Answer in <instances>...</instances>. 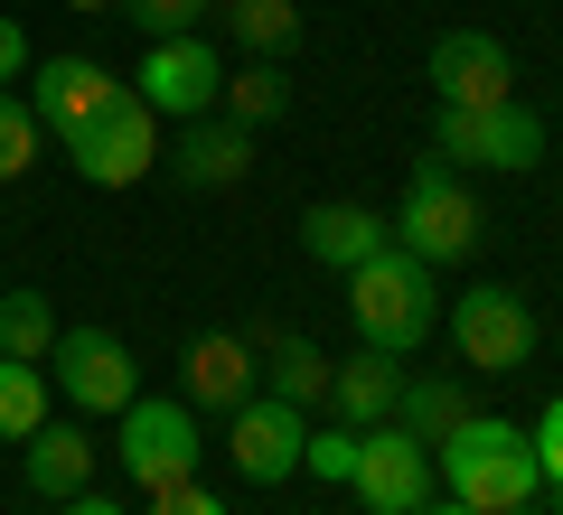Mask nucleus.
<instances>
[{
    "label": "nucleus",
    "instance_id": "obj_1",
    "mask_svg": "<svg viewBox=\"0 0 563 515\" xmlns=\"http://www.w3.org/2000/svg\"><path fill=\"white\" fill-rule=\"evenodd\" d=\"M347 318H357L366 347H385V357H413L422 337L442 328V281H432V262H422V254L385 244V254H366L357 272H347Z\"/></svg>",
    "mask_w": 563,
    "mask_h": 515
},
{
    "label": "nucleus",
    "instance_id": "obj_2",
    "mask_svg": "<svg viewBox=\"0 0 563 515\" xmlns=\"http://www.w3.org/2000/svg\"><path fill=\"white\" fill-rule=\"evenodd\" d=\"M432 469H442L451 496H461V506H479V515H517V506H536V488H544L536 440H526L517 422H498V413H470L461 432L432 450Z\"/></svg>",
    "mask_w": 563,
    "mask_h": 515
},
{
    "label": "nucleus",
    "instance_id": "obj_3",
    "mask_svg": "<svg viewBox=\"0 0 563 515\" xmlns=\"http://www.w3.org/2000/svg\"><path fill=\"white\" fill-rule=\"evenodd\" d=\"M479 235H488V206L451 179V159H422L413 188H404V206H395V244L442 272V262H470V244H479Z\"/></svg>",
    "mask_w": 563,
    "mask_h": 515
},
{
    "label": "nucleus",
    "instance_id": "obj_4",
    "mask_svg": "<svg viewBox=\"0 0 563 515\" xmlns=\"http://www.w3.org/2000/svg\"><path fill=\"white\" fill-rule=\"evenodd\" d=\"M113 422H122L113 459H122V469H132L151 496L198 478V413H188V394H132Z\"/></svg>",
    "mask_w": 563,
    "mask_h": 515
},
{
    "label": "nucleus",
    "instance_id": "obj_5",
    "mask_svg": "<svg viewBox=\"0 0 563 515\" xmlns=\"http://www.w3.org/2000/svg\"><path fill=\"white\" fill-rule=\"evenodd\" d=\"M442 328H451V347H461V366H479V376H517V366L536 357V310H526L507 281H470L442 310Z\"/></svg>",
    "mask_w": 563,
    "mask_h": 515
},
{
    "label": "nucleus",
    "instance_id": "obj_6",
    "mask_svg": "<svg viewBox=\"0 0 563 515\" xmlns=\"http://www.w3.org/2000/svg\"><path fill=\"white\" fill-rule=\"evenodd\" d=\"M432 159H451V169H536L544 159V122L526 113V103H479V113H451L442 103Z\"/></svg>",
    "mask_w": 563,
    "mask_h": 515
},
{
    "label": "nucleus",
    "instance_id": "obj_7",
    "mask_svg": "<svg viewBox=\"0 0 563 515\" xmlns=\"http://www.w3.org/2000/svg\"><path fill=\"white\" fill-rule=\"evenodd\" d=\"M66 150H76V179L85 188H141L151 169H161V113H151L141 94H122L113 113H95Z\"/></svg>",
    "mask_w": 563,
    "mask_h": 515
},
{
    "label": "nucleus",
    "instance_id": "obj_8",
    "mask_svg": "<svg viewBox=\"0 0 563 515\" xmlns=\"http://www.w3.org/2000/svg\"><path fill=\"white\" fill-rule=\"evenodd\" d=\"M347 488H357L366 515H422V506H432V450H422L404 422H376V432H357V469H347Z\"/></svg>",
    "mask_w": 563,
    "mask_h": 515
},
{
    "label": "nucleus",
    "instance_id": "obj_9",
    "mask_svg": "<svg viewBox=\"0 0 563 515\" xmlns=\"http://www.w3.org/2000/svg\"><path fill=\"white\" fill-rule=\"evenodd\" d=\"M47 366H57V394L76 403V413H122V403L141 394V366H132V347H122L113 328H57Z\"/></svg>",
    "mask_w": 563,
    "mask_h": 515
},
{
    "label": "nucleus",
    "instance_id": "obj_10",
    "mask_svg": "<svg viewBox=\"0 0 563 515\" xmlns=\"http://www.w3.org/2000/svg\"><path fill=\"white\" fill-rule=\"evenodd\" d=\"M301 440H310V413L282 394H244L225 413V459H235L254 488H282V478L301 469Z\"/></svg>",
    "mask_w": 563,
    "mask_h": 515
},
{
    "label": "nucleus",
    "instance_id": "obj_11",
    "mask_svg": "<svg viewBox=\"0 0 563 515\" xmlns=\"http://www.w3.org/2000/svg\"><path fill=\"white\" fill-rule=\"evenodd\" d=\"M217 85H225V57L188 29V38H151V57H141V76H132V94L151 103V113H169V122H198L207 103H217Z\"/></svg>",
    "mask_w": 563,
    "mask_h": 515
},
{
    "label": "nucleus",
    "instance_id": "obj_12",
    "mask_svg": "<svg viewBox=\"0 0 563 515\" xmlns=\"http://www.w3.org/2000/svg\"><path fill=\"white\" fill-rule=\"evenodd\" d=\"M179 394L188 413H235L244 394H263V357L244 347V328H198L179 347Z\"/></svg>",
    "mask_w": 563,
    "mask_h": 515
},
{
    "label": "nucleus",
    "instance_id": "obj_13",
    "mask_svg": "<svg viewBox=\"0 0 563 515\" xmlns=\"http://www.w3.org/2000/svg\"><path fill=\"white\" fill-rule=\"evenodd\" d=\"M432 85H442L451 113H479V103H517V66H507V47L488 38V29H451V38L432 47Z\"/></svg>",
    "mask_w": 563,
    "mask_h": 515
},
{
    "label": "nucleus",
    "instance_id": "obj_14",
    "mask_svg": "<svg viewBox=\"0 0 563 515\" xmlns=\"http://www.w3.org/2000/svg\"><path fill=\"white\" fill-rule=\"evenodd\" d=\"M122 103V85L103 76L95 57H47L38 76H29V113H38V132H57V141H76L95 113H113Z\"/></svg>",
    "mask_w": 563,
    "mask_h": 515
},
{
    "label": "nucleus",
    "instance_id": "obj_15",
    "mask_svg": "<svg viewBox=\"0 0 563 515\" xmlns=\"http://www.w3.org/2000/svg\"><path fill=\"white\" fill-rule=\"evenodd\" d=\"M329 403H339L347 432H376V422H395V403H404V357H385V347L339 357V366H329Z\"/></svg>",
    "mask_w": 563,
    "mask_h": 515
},
{
    "label": "nucleus",
    "instance_id": "obj_16",
    "mask_svg": "<svg viewBox=\"0 0 563 515\" xmlns=\"http://www.w3.org/2000/svg\"><path fill=\"white\" fill-rule=\"evenodd\" d=\"M385 244H395V225H385L376 206H357V198H329V206L301 216V254L310 262H339V272H357V262L385 254Z\"/></svg>",
    "mask_w": 563,
    "mask_h": 515
},
{
    "label": "nucleus",
    "instance_id": "obj_17",
    "mask_svg": "<svg viewBox=\"0 0 563 515\" xmlns=\"http://www.w3.org/2000/svg\"><path fill=\"white\" fill-rule=\"evenodd\" d=\"M169 169H179L188 188H244L254 132H244V122H188V132L169 141Z\"/></svg>",
    "mask_w": 563,
    "mask_h": 515
},
{
    "label": "nucleus",
    "instance_id": "obj_18",
    "mask_svg": "<svg viewBox=\"0 0 563 515\" xmlns=\"http://www.w3.org/2000/svg\"><path fill=\"white\" fill-rule=\"evenodd\" d=\"M20 450H29L20 469H29V488H38V496H76V488H95V440H85L76 422H38Z\"/></svg>",
    "mask_w": 563,
    "mask_h": 515
},
{
    "label": "nucleus",
    "instance_id": "obj_19",
    "mask_svg": "<svg viewBox=\"0 0 563 515\" xmlns=\"http://www.w3.org/2000/svg\"><path fill=\"white\" fill-rule=\"evenodd\" d=\"M217 103H225V122L263 132V122H282V113H291V76H282V57H244L235 76L217 85Z\"/></svg>",
    "mask_w": 563,
    "mask_h": 515
},
{
    "label": "nucleus",
    "instance_id": "obj_20",
    "mask_svg": "<svg viewBox=\"0 0 563 515\" xmlns=\"http://www.w3.org/2000/svg\"><path fill=\"white\" fill-rule=\"evenodd\" d=\"M225 10V38L244 57H282V47L301 38V0H217Z\"/></svg>",
    "mask_w": 563,
    "mask_h": 515
},
{
    "label": "nucleus",
    "instance_id": "obj_21",
    "mask_svg": "<svg viewBox=\"0 0 563 515\" xmlns=\"http://www.w3.org/2000/svg\"><path fill=\"white\" fill-rule=\"evenodd\" d=\"M395 422L422 440V450H442V440L470 422V403H461V384H413V376H404V403H395Z\"/></svg>",
    "mask_w": 563,
    "mask_h": 515
},
{
    "label": "nucleus",
    "instance_id": "obj_22",
    "mask_svg": "<svg viewBox=\"0 0 563 515\" xmlns=\"http://www.w3.org/2000/svg\"><path fill=\"white\" fill-rule=\"evenodd\" d=\"M47 347H57V310H47V291H10V300H0V357L47 366Z\"/></svg>",
    "mask_w": 563,
    "mask_h": 515
},
{
    "label": "nucleus",
    "instance_id": "obj_23",
    "mask_svg": "<svg viewBox=\"0 0 563 515\" xmlns=\"http://www.w3.org/2000/svg\"><path fill=\"white\" fill-rule=\"evenodd\" d=\"M47 422V376L20 357H0V440H29Z\"/></svg>",
    "mask_w": 563,
    "mask_h": 515
},
{
    "label": "nucleus",
    "instance_id": "obj_24",
    "mask_svg": "<svg viewBox=\"0 0 563 515\" xmlns=\"http://www.w3.org/2000/svg\"><path fill=\"white\" fill-rule=\"evenodd\" d=\"M273 394H282V403H301V413H310V403L329 394V357H320V347H301V337H291V347H282V357H273Z\"/></svg>",
    "mask_w": 563,
    "mask_h": 515
},
{
    "label": "nucleus",
    "instance_id": "obj_25",
    "mask_svg": "<svg viewBox=\"0 0 563 515\" xmlns=\"http://www.w3.org/2000/svg\"><path fill=\"white\" fill-rule=\"evenodd\" d=\"M38 169V113L20 94H0V179H29Z\"/></svg>",
    "mask_w": 563,
    "mask_h": 515
},
{
    "label": "nucleus",
    "instance_id": "obj_26",
    "mask_svg": "<svg viewBox=\"0 0 563 515\" xmlns=\"http://www.w3.org/2000/svg\"><path fill=\"white\" fill-rule=\"evenodd\" d=\"M301 469H310V478H339V488H347V469H357V432H347V422L310 432V440H301Z\"/></svg>",
    "mask_w": 563,
    "mask_h": 515
},
{
    "label": "nucleus",
    "instance_id": "obj_27",
    "mask_svg": "<svg viewBox=\"0 0 563 515\" xmlns=\"http://www.w3.org/2000/svg\"><path fill=\"white\" fill-rule=\"evenodd\" d=\"M122 10L141 20V38H188L198 10H217V0H122Z\"/></svg>",
    "mask_w": 563,
    "mask_h": 515
},
{
    "label": "nucleus",
    "instance_id": "obj_28",
    "mask_svg": "<svg viewBox=\"0 0 563 515\" xmlns=\"http://www.w3.org/2000/svg\"><path fill=\"white\" fill-rule=\"evenodd\" d=\"M526 440H536V469H544V488H563V394L544 403V422H536Z\"/></svg>",
    "mask_w": 563,
    "mask_h": 515
},
{
    "label": "nucleus",
    "instance_id": "obj_29",
    "mask_svg": "<svg viewBox=\"0 0 563 515\" xmlns=\"http://www.w3.org/2000/svg\"><path fill=\"white\" fill-rule=\"evenodd\" d=\"M151 515H225V496L188 478V488H161V496H151Z\"/></svg>",
    "mask_w": 563,
    "mask_h": 515
},
{
    "label": "nucleus",
    "instance_id": "obj_30",
    "mask_svg": "<svg viewBox=\"0 0 563 515\" xmlns=\"http://www.w3.org/2000/svg\"><path fill=\"white\" fill-rule=\"evenodd\" d=\"M10 76H29V29L20 20H0V85Z\"/></svg>",
    "mask_w": 563,
    "mask_h": 515
},
{
    "label": "nucleus",
    "instance_id": "obj_31",
    "mask_svg": "<svg viewBox=\"0 0 563 515\" xmlns=\"http://www.w3.org/2000/svg\"><path fill=\"white\" fill-rule=\"evenodd\" d=\"M57 515H122V506L103 488H76V496H57Z\"/></svg>",
    "mask_w": 563,
    "mask_h": 515
},
{
    "label": "nucleus",
    "instance_id": "obj_32",
    "mask_svg": "<svg viewBox=\"0 0 563 515\" xmlns=\"http://www.w3.org/2000/svg\"><path fill=\"white\" fill-rule=\"evenodd\" d=\"M66 10H85V20H95V10H122V0H66Z\"/></svg>",
    "mask_w": 563,
    "mask_h": 515
},
{
    "label": "nucleus",
    "instance_id": "obj_33",
    "mask_svg": "<svg viewBox=\"0 0 563 515\" xmlns=\"http://www.w3.org/2000/svg\"><path fill=\"white\" fill-rule=\"evenodd\" d=\"M422 515H479V506H461V496H451V506H422Z\"/></svg>",
    "mask_w": 563,
    "mask_h": 515
},
{
    "label": "nucleus",
    "instance_id": "obj_34",
    "mask_svg": "<svg viewBox=\"0 0 563 515\" xmlns=\"http://www.w3.org/2000/svg\"><path fill=\"white\" fill-rule=\"evenodd\" d=\"M554 515H563V488H554Z\"/></svg>",
    "mask_w": 563,
    "mask_h": 515
},
{
    "label": "nucleus",
    "instance_id": "obj_35",
    "mask_svg": "<svg viewBox=\"0 0 563 515\" xmlns=\"http://www.w3.org/2000/svg\"><path fill=\"white\" fill-rule=\"evenodd\" d=\"M517 515H536V506H517Z\"/></svg>",
    "mask_w": 563,
    "mask_h": 515
}]
</instances>
